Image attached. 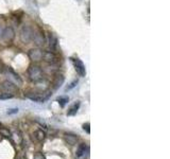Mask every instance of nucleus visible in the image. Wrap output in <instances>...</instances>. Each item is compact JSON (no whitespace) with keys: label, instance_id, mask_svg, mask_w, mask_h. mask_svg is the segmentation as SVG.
Returning <instances> with one entry per match:
<instances>
[{"label":"nucleus","instance_id":"nucleus-1","mask_svg":"<svg viewBox=\"0 0 170 159\" xmlns=\"http://www.w3.org/2000/svg\"><path fill=\"white\" fill-rule=\"evenodd\" d=\"M28 76L31 82L33 83H38L44 78V73H43L42 68L38 65H31L28 69Z\"/></svg>","mask_w":170,"mask_h":159},{"label":"nucleus","instance_id":"nucleus-2","mask_svg":"<svg viewBox=\"0 0 170 159\" xmlns=\"http://www.w3.org/2000/svg\"><path fill=\"white\" fill-rule=\"evenodd\" d=\"M34 31L30 25H23L19 32V38L23 44H29L32 40Z\"/></svg>","mask_w":170,"mask_h":159},{"label":"nucleus","instance_id":"nucleus-3","mask_svg":"<svg viewBox=\"0 0 170 159\" xmlns=\"http://www.w3.org/2000/svg\"><path fill=\"white\" fill-rule=\"evenodd\" d=\"M6 76H8V78H9V81H11L12 83H14L15 85H21L22 84V80L20 78V76H18V73L15 72L11 67L6 68Z\"/></svg>","mask_w":170,"mask_h":159},{"label":"nucleus","instance_id":"nucleus-4","mask_svg":"<svg viewBox=\"0 0 170 159\" xmlns=\"http://www.w3.org/2000/svg\"><path fill=\"white\" fill-rule=\"evenodd\" d=\"M1 38L6 44H10V42H13V39L15 38V31L13 30V28L11 27H8L4 30L2 31V35H1Z\"/></svg>","mask_w":170,"mask_h":159},{"label":"nucleus","instance_id":"nucleus-5","mask_svg":"<svg viewBox=\"0 0 170 159\" xmlns=\"http://www.w3.org/2000/svg\"><path fill=\"white\" fill-rule=\"evenodd\" d=\"M43 54L44 51H42L39 48H32L28 53L29 59L33 61H39L43 59Z\"/></svg>","mask_w":170,"mask_h":159},{"label":"nucleus","instance_id":"nucleus-6","mask_svg":"<svg viewBox=\"0 0 170 159\" xmlns=\"http://www.w3.org/2000/svg\"><path fill=\"white\" fill-rule=\"evenodd\" d=\"M73 66H75V71H77V73H78L80 76L84 78V76H86V69H85V65L83 64V61L79 59H73Z\"/></svg>","mask_w":170,"mask_h":159},{"label":"nucleus","instance_id":"nucleus-7","mask_svg":"<svg viewBox=\"0 0 170 159\" xmlns=\"http://www.w3.org/2000/svg\"><path fill=\"white\" fill-rule=\"evenodd\" d=\"M32 40L35 42V45H37L38 47L41 46H44L46 44V36H45L44 32L42 31H37V32H34L33 37H32Z\"/></svg>","mask_w":170,"mask_h":159},{"label":"nucleus","instance_id":"nucleus-8","mask_svg":"<svg viewBox=\"0 0 170 159\" xmlns=\"http://www.w3.org/2000/svg\"><path fill=\"white\" fill-rule=\"evenodd\" d=\"M26 98L30 99L31 101H34V102H38V103H42L45 100H47L49 95H42L39 93H34V92H28V93H25Z\"/></svg>","mask_w":170,"mask_h":159},{"label":"nucleus","instance_id":"nucleus-9","mask_svg":"<svg viewBox=\"0 0 170 159\" xmlns=\"http://www.w3.org/2000/svg\"><path fill=\"white\" fill-rule=\"evenodd\" d=\"M43 59L46 61L47 63H49V64H54V63L58 61V56L52 51H46L43 54Z\"/></svg>","mask_w":170,"mask_h":159},{"label":"nucleus","instance_id":"nucleus-10","mask_svg":"<svg viewBox=\"0 0 170 159\" xmlns=\"http://www.w3.org/2000/svg\"><path fill=\"white\" fill-rule=\"evenodd\" d=\"M2 88L6 90V92H11V93H13V92L17 90V85H15V84L12 83L11 81L6 80V81H4L2 83Z\"/></svg>","mask_w":170,"mask_h":159},{"label":"nucleus","instance_id":"nucleus-11","mask_svg":"<svg viewBox=\"0 0 170 159\" xmlns=\"http://www.w3.org/2000/svg\"><path fill=\"white\" fill-rule=\"evenodd\" d=\"M49 47L52 52H54L58 48V38L53 34H49Z\"/></svg>","mask_w":170,"mask_h":159},{"label":"nucleus","instance_id":"nucleus-12","mask_svg":"<svg viewBox=\"0 0 170 159\" xmlns=\"http://www.w3.org/2000/svg\"><path fill=\"white\" fill-rule=\"evenodd\" d=\"M64 83V76L60 74V76H55V80L53 82V85H54V89H58L59 87L62 86V84Z\"/></svg>","mask_w":170,"mask_h":159},{"label":"nucleus","instance_id":"nucleus-13","mask_svg":"<svg viewBox=\"0 0 170 159\" xmlns=\"http://www.w3.org/2000/svg\"><path fill=\"white\" fill-rule=\"evenodd\" d=\"M87 150V145L85 144V143H81V144L78 146V150H77V157H81L83 156L84 154H85V152H86Z\"/></svg>","mask_w":170,"mask_h":159},{"label":"nucleus","instance_id":"nucleus-14","mask_svg":"<svg viewBox=\"0 0 170 159\" xmlns=\"http://www.w3.org/2000/svg\"><path fill=\"white\" fill-rule=\"evenodd\" d=\"M79 107H80V102H75V103L69 108L67 114H68V116H75V114H77V112L79 110Z\"/></svg>","mask_w":170,"mask_h":159},{"label":"nucleus","instance_id":"nucleus-15","mask_svg":"<svg viewBox=\"0 0 170 159\" xmlns=\"http://www.w3.org/2000/svg\"><path fill=\"white\" fill-rule=\"evenodd\" d=\"M65 140H66V142L68 143V144L73 145V144H75L78 138H77L75 135H65Z\"/></svg>","mask_w":170,"mask_h":159},{"label":"nucleus","instance_id":"nucleus-16","mask_svg":"<svg viewBox=\"0 0 170 159\" xmlns=\"http://www.w3.org/2000/svg\"><path fill=\"white\" fill-rule=\"evenodd\" d=\"M45 137H46V134H45V131H43L42 129H38V131H35V138H36L37 141H39V142L44 141Z\"/></svg>","mask_w":170,"mask_h":159},{"label":"nucleus","instance_id":"nucleus-17","mask_svg":"<svg viewBox=\"0 0 170 159\" xmlns=\"http://www.w3.org/2000/svg\"><path fill=\"white\" fill-rule=\"evenodd\" d=\"M14 98V95L11 92H4V93H0V100H9V99Z\"/></svg>","mask_w":170,"mask_h":159},{"label":"nucleus","instance_id":"nucleus-18","mask_svg":"<svg viewBox=\"0 0 170 159\" xmlns=\"http://www.w3.org/2000/svg\"><path fill=\"white\" fill-rule=\"evenodd\" d=\"M0 134L4 137H11L12 136L11 131H9V129H6V127H1V129H0Z\"/></svg>","mask_w":170,"mask_h":159},{"label":"nucleus","instance_id":"nucleus-19","mask_svg":"<svg viewBox=\"0 0 170 159\" xmlns=\"http://www.w3.org/2000/svg\"><path fill=\"white\" fill-rule=\"evenodd\" d=\"M68 100H69V99H68V97H66V95H65V97H60V98L58 99L60 105H61L62 107H64L65 104L68 103Z\"/></svg>","mask_w":170,"mask_h":159},{"label":"nucleus","instance_id":"nucleus-20","mask_svg":"<svg viewBox=\"0 0 170 159\" xmlns=\"http://www.w3.org/2000/svg\"><path fill=\"white\" fill-rule=\"evenodd\" d=\"M89 126H90V124H89L88 122L85 123V124L83 125V129H84L85 131H86L87 134H90V129H89Z\"/></svg>","mask_w":170,"mask_h":159},{"label":"nucleus","instance_id":"nucleus-21","mask_svg":"<svg viewBox=\"0 0 170 159\" xmlns=\"http://www.w3.org/2000/svg\"><path fill=\"white\" fill-rule=\"evenodd\" d=\"M33 159H46V157H45L42 153H36L33 156Z\"/></svg>","mask_w":170,"mask_h":159},{"label":"nucleus","instance_id":"nucleus-22","mask_svg":"<svg viewBox=\"0 0 170 159\" xmlns=\"http://www.w3.org/2000/svg\"><path fill=\"white\" fill-rule=\"evenodd\" d=\"M77 84H78V80H75V81H73V83L70 84L69 86L67 87V89H66V90H70V89H73V87H75V85H77Z\"/></svg>","mask_w":170,"mask_h":159},{"label":"nucleus","instance_id":"nucleus-23","mask_svg":"<svg viewBox=\"0 0 170 159\" xmlns=\"http://www.w3.org/2000/svg\"><path fill=\"white\" fill-rule=\"evenodd\" d=\"M16 112H18V109H17V108H14V109H11V110H9V112H8V114H16Z\"/></svg>","mask_w":170,"mask_h":159},{"label":"nucleus","instance_id":"nucleus-24","mask_svg":"<svg viewBox=\"0 0 170 159\" xmlns=\"http://www.w3.org/2000/svg\"><path fill=\"white\" fill-rule=\"evenodd\" d=\"M2 31L3 30H1V28H0V37H1V35H2Z\"/></svg>","mask_w":170,"mask_h":159},{"label":"nucleus","instance_id":"nucleus-25","mask_svg":"<svg viewBox=\"0 0 170 159\" xmlns=\"http://www.w3.org/2000/svg\"><path fill=\"white\" fill-rule=\"evenodd\" d=\"M0 71H1V65H0Z\"/></svg>","mask_w":170,"mask_h":159}]
</instances>
